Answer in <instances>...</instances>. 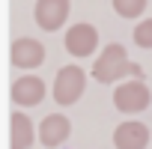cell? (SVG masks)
<instances>
[{"label":"cell","mask_w":152,"mask_h":149,"mask_svg":"<svg viewBox=\"0 0 152 149\" xmlns=\"http://www.w3.org/2000/svg\"><path fill=\"white\" fill-rule=\"evenodd\" d=\"M84 90H87V74H84L81 66L69 63V66H63L57 72V78H54V102L60 107L75 104V102L84 96Z\"/></svg>","instance_id":"7a4b0ae2"},{"label":"cell","mask_w":152,"mask_h":149,"mask_svg":"<svg viewBox=\"0 0 152 149\" xmlns=\"http://www.w3.org/2000/svg\"><path fill=\"white\" fill-rule=\"evenodd\" d=\"M128 74L140 78V69L128 63V54H125V48H122L119 42H110V45L99 54V60H96V66H93V78H96L99 84H116V81L128 78Z\"/></svg>","instance_id":"6da1fadb"},{"label":"cell","mask_w":152,"mask_h":149,"mask_svg":"<svg viewBox=\"0 0 152 149\" xmlns=\"http://www.w3.org/2000/svg\"><path fill=\"white\" fill-rule=\"evenodd\" d=\"M131 39H134V45H137V48H152V18L140 21V24L134 27Z\"/></svg>","instance_id":"7c38bea8"},{"label":"cell","mask_w":152,"mask_h":149,"mask_svg":"<svg viewBox=\"0 0 152 149\" xmlns=\"http://www.w3.org/2000/svg\"><path fill=\"white\" fill-rule=\"evenodd\" d=\"M33 18L42 30L54 33L66 24L69 18V0H36V6H33Z\"/></svg>","instance_id":"5b68a950"},{"label":"cell","mask_w":152,"mask_h":149,"mask_svg":"<svg viewBox=\"0 0 152 149\" xmlns=\"http://www.w3.org/2000/svg\"><path fill=\"white\" fill-rule=\"evenodd\" d=\"M149 102H152V93L140 78H128L125 84H119L113 90V104L122 113H140L149 107Z\"/></svg>","instance_id":"3957f363"},{"label":"cell","mask_w":152,"mask_h":149,"mask_svg":"<svg viewBox=\"0 0 152 149\" xmlns=\"http://www.w3.org/2000/svg\"><path fill=\"white\" fill-rule=\"evenodd\" d=\"M12 102L21 104V107H30V104H39L45 99V84L36 78V74H24V78L12 81V90H9Z\"/></svg>","instance_id":"ba28073f"},{"label":"cell","mask_w":152,"mask_h":149,"mask_svg":"<svg viewBox=\"0 0 152 149\" xmlns=\"http://www.w3.org/2000/svg\"><path fill=\"white\" fill-rule=\"evenodd\" d=\"M69 134H72V122L63 113H48L39 122V140H42V146H63L69 140Z\"/></svg>","instance_id":"52a82bcc"},{"label":"cell","mask_w":152,"mask_h":149,"mask_svg":"<svg viewBox=\"0 0 152 149\" xmlns=\"http://www.w3.org/2000/svg\"><path fill=\"white\" fill-rule=\"evenodd\" d=\"M96 45H99V30L93 24H84L81 21V24L69 27V33H66V51L72 57L84 60V57H90L96 51Z\"/></svg>","instance_id":"277c9868"},{"label":"cell","mask_w":152,"mask_h":149,"mask_svg":"<svg viewBox=\"0 0 152 149\" xmlns=\"http://www.w3.org/2000/svg\"><path fill=\"white\" fill-rule=\"evenodd\" d=\"M9 60H12V66H18V69H36V66L45 63V48H42V42L21 36V39L12 42Z\"/></svg>","instance_id":"8992f818"},{"label":"cell","mask_w":152,"mask_h":149,"mask_svg":"<svg viewBox=\"0 0 152 149\" xmlns=\"http://www.w3.org/2000/svg\"><path fill=\"white\" fill-rule=\"evenodd\" d=\"M146 143H149V128L143 122H122L113 131L116 149H146Z\"/></svg>","instance_id":"9c48e42d"},{"label":"cell","mask_w":152,"mask_h":149,"mask_svg":"<svg viewBox=\"0 0 152 149\" xmlns=\"http://www.w3.org/2000/svg\"><path fill=\"white\" fill-rule=\"evenodd\" d=\"M36 140V131H33V122L24 110H15L9 116V149H30Z\"/></svg>","instance_id":"30bf717a"},{"label":"cell","mask_w":152,"mask_h":149,"mask_svg":"<svg viewBox=\"0 0 152 149\" xmlns=\"http://www.w3.org/2000/svg\"><path fill=\"white\" fill-rule=\"evenodd\" d=\"M113 12L119 18H140L146 12V0H113Z\"/></svg>","instance_id":"8fae6325"}]
</instances>
